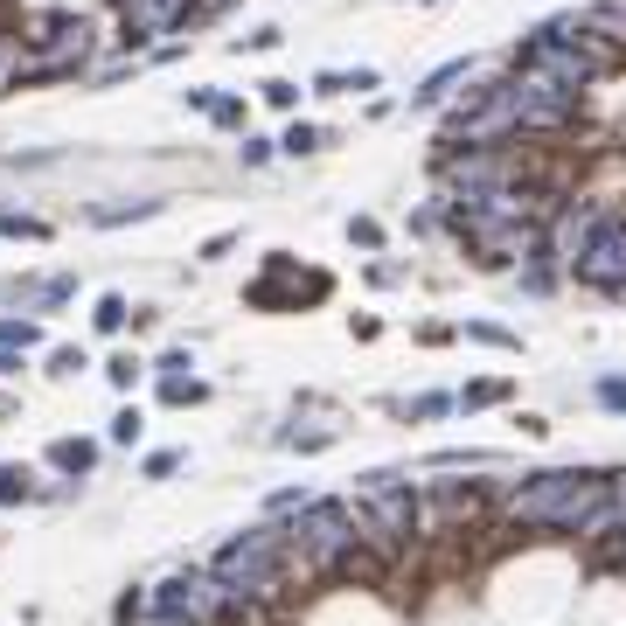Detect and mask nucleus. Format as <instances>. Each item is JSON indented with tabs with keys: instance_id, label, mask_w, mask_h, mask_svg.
<instances>
[{
	"instance_id": "nucleus-2",
	"label": "nucleus",
	"mask_w": 626,
	"mask_h": 626,
	"mask_svg": "<svg viewBox=\"0 0 626 626\" xmlns=\"http://www.w3.org/2000/svg\"><path fill=\"white\" fill-rule=\"evenodd\" d=\"M355 557V522H348V501H307L300 522L286 529V571H307V578H341Z\"/></svg>"
},
{
	"instance_id": "nucleus-15",
	"label": "nucleus",
	"mask_w": 626,
	"mask_h": 626,
	"mask_svg": "<svg viewBox=\"0 0 626 626\" xmlns=\"http://www.w3.org/2000/svg\"><path fill=\"white\" fill-rule=\"evenodd\" d=\"M209 119H216V126H244V105H237V98H209Z\"/></svg>"
},
{
	"instance_id": "nucleus-16",
	"label": "nucleus",
	"mask_w": 626,
	"mask_h": 626,
	"mask_svg": "<svg viewBox=\"0 0 626 626\" xmlns=\"http://www.w3.org/2000/svg\"><path fill=\"white\" fill-rule=\"evenodd\" d=\"M112 439L133 446V439H140V411H119V418H112Z\"/></svg>"
},
{
	"instance_id": "nucleus-9",
	"label": "nucleus",
	"mask_w": 626,
	"mask_h": 626,
	"mask_svg": "<svg viewBox=\"0 0 626 626\" xmlns=\"http://www.w3.org/2000/svg\"><path fill=\"white\" fill-rule=\"evenodd\" d=\"M453 84H467V63H446V70H439V77H425V91H418V98H411V105H439V98H446V91H453Z\"/></svg>"
},
{
	"instance_id": "nucleus-18",
	"label": "nucleus",
	"mask_w": 626,
	"mask_h": 626,
	"mask_svg": "<svg viewBox=\"0 0 626 626\" xmlns=\"http://www.w3.org/2000/svg\"><path fill=\"white\" fill-rule=\"evenodd\" d=\"M599 404H613V411H626V376H606V383H599Z\"/></svg>"
},
{
	"instance_id": "nucleus-6",
	"label": "nucleus",
	"mask_w": 626,
	"mask_h": 626,
	"mask_svg": "<svg viewBox=\"0 0 626 626\" xmlns=\"http://www.w3.org/2000/svg\"><path fill=\"white\" fill-rule=\"evenodd\" d=\"M571 272H578L585 286H606V293H620V286H626V216H613V223L592 237V251H585Z\"/></svg>"
},
{
	"instance_id": "nucleus-17",
	"label": "nucleus",
	"mask_w": 626,
	"mask_h": 626,
	"mask_svg": "<svg viewBox=\"0 0 626 626\" xmlns=\"http://www.w3.org/2000/svg\"><path fill=\"white\" fill-rule=\"evenodd\" d=\"M313 140H320V133H313V126H293V133H286V140H279V147H286V154H313Z\"/></svg>"
},
{
	"instance_id": "nucleus-4",
	"label": "nucleus",
	"mask_w": 626,
	"mask_h": 626,
	"mask_svg": "<svg viewBox=\"0 0 626 626\" xmlns=\"http://www.w3.org/2000/svg\"><path fill=\"white\" fill-rule=\"evenodd\" d=\"M147 606H154L167 626H223L244 613V599L216 578V571H174V578H160L154 592H140Z\"/></svg>"
},
{
	"instance_id": "nucleus-8",
	"label": "nucleus",
	"mask_w": 626,
	"mask_h": 626,
	"mask_svg": "<svg viewBox=\"0 0 626 626\" xmlns=\"http://www.w3.org/2000/svg\"><path fill=\"white\" fill-rule=\"evenodd\" d=\"M49 460H56L63 473H84L91 460H98V446H91V439H56V446H49Z\"/></svg>"
},
{
	"instance_id": "nucleus-12",
	"label": "nucleus",
	"mask_w": 626,
	"mask_h": 626,
	"mask_svg": "<svg viewBox=\"0 0 626 626\" xmlns=\"http://www.w3.org/2000/svg\"><path fill=\"white\" fill-rule=\"evenodd\" d=\"M35 320H0V348H35Z\"/></svg>"
},
{
	"instance_id": "nucleus-5",
	"label": "nucleus",
	"mask_w": 626,
	"mask_h": 626,
	"mask_svg": "<svg viewBox=\"0 0 626 626\" xmlns=\"http://www.w3.org/2000/svg\"><path fill=\"white\" fill-rule=\"evenodd\" d=\"M501 91H508L515 133H564V126H578V91H564V84H550V77L515 70Z\"/></svg>"
},
{
	"instance_id": "nucleus-11",
	"label": "nucleus",
	"mask_w": 626,
	"mask_h": 626,
	"mask_svg": "<svg viewBox=\"0 0 626 626\" xmlns=\"http://www.w3.org/2000/svg\"><path fill=\"white\" fill-rule=\"evenodd\" d=\"M320 91H376V70H355V77L327 70V77H320Z\"/></svg>"
},
{
	"instance_id": "nucleus-7",
	"label": "nucleus",
	"mask_w": 626,
	"mask_h": 626,
	"mask_svg": "<svg viewBox=\"0 0 626 626\" xmlns=\"http://www.w3.org/2000/svg\"><path fill=\"white\" fill-rule=\"evenodd\" d=\"M160 397H167V404H195V397H202V383L188 376V355H167V362H160Z\"/></svg>"
},
{
	"instance_id": "nucleus-3",
	"label": "nucleus",
	"mask_w": 626,
	"mask_h": 626,
	"mask_svg": "<svg viewBox=\"0 0 626 626\" xmlns=\"http://www.w3.org/2000/svg\"><path fill=\"white\" fill-rule=\"evenodd\" d=\"M209 571H216L244 606H251V599H272V592L286 585V529H244V536H230Z\"/></svg>"
},
{
	"instance_id": "nucleus-14",
	"label": "nucleus",
	"mask_w": 626,
	"mask_h": 626,
	"mask_svg": "<svg viewBox=\"0 0 626 626\" xmlns=\"http://www.w3.org/2000/svg\"><path fill=\"white\" fill-rule=\"evenodd\" d=\"M98 327H105V334H119V327H126V300H119V293H105V300H98Z\"/></svg>"
},
{
	"instance_id": "nucleus-1",
	"label": "nucleus",
	"mask_w": 626,
	"mask_h": 626,
	"mask_svg": "<svg viewBox=\"0 0 626 626\" xmlns=\"http://www.w3.org/2000/svg\"><path fill=\"white\" fill-rule=\"evenodd\" d=\"M613 473H578V467H550L529 473L508 494V522L515 529H557V536H606L613 529Z\"/></svg>"
},
{
	"instance_id": "nucleus-19",
	"label": "nucleus",
	"mask_w": 626,
	"mask_h": 626,
	"mask_svg": "<svg viewBox=\"0 0 626 626\" xmlns=\"http://www.w3.org/2000/svg\"><path fill=\"white\" fill-rule=\"evenodd\" d=\"M0 230H7V237H42V223H35V216H0Z\"/></svg>"
},
{
	"instance_id": "nucleus-13",
	"label": "nucleus",
	"mask_w": 626,
	"mask_h": 626,
	"mask_svg": "<svg viewBox=\"0 0 626 626\" xmlns=\"http://www.w3.org/2000/svg\"><path fill=\"white\" fill-rule=\"evenodd\" d=\"M501 397H508V383H494V376H487V383H473L460 404H467V411H480V404H501Z\"/></svg>"
},
{
	"instance_id": "nucleus-21",
	"label": "nucleus",
	"mask_w": 626,
	"mask_h": 626,
	"mask_svg": "<svg viewBox=\"0 0 626 626\" xmlns=\"http://www.w3.org/2000/svg\"><path fill=\"white\" fill-rule=\"evenodd\" d=\"M105 376H112V383H119V390H133V376H140V362H133V355H119V362H112V369H105Z\"/></svg>"
},
{
	"instance_id": "nucleus-10",
	"label": "nucleus",
	"mask_w": 626,
	"mask_h": 626,
	"mask_svg": "<svg viewBox=\"0 0 626 626\" xmlns=\"http://www.w3.org/2000/svg\"><path fill=\"white\" fill-rule=\"evenodd\" d=\"M35 494V473L28 467H0V501H28Z\"/></svg>"
},
{
	"instance_id": "nucleus-20",
	"label": "nucleus",
	"mask_w": 626,
	"mask_h": 626,
	"mask_svg": "<svg viewBox=\"0 0 626 626\" xmlns=\"http://www.w3.org/2000/svg\"><path fill=\"white\" fill-rule=\"evenodd\" d=\"M49 369H56V376H77V369H84V355H77V348H56V355H49Z\"/></svg>"
}]
</instances>
